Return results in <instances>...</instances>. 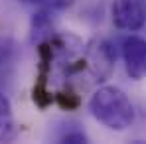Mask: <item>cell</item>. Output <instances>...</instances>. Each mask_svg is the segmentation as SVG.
<instances>
[{
  "label": "cell",
  "instance_id": "obj_1",
  "mask_svg": "<svg viewBox=\"0 0 146 144\" xmlns=\"http://www.w3.org/2000/svg\"><path fill=\"white\" fill-rule=\"evenodd\" d=\"M89 111L109 130L122 132L134 122V105L128 95L115 87L103 85L89 99Z\"/></svg>",
  "mask_w": 146,
  "mask_h": 144
},
{
  "label": "cell",
  "instance_id": "obj_2",
  "mask_svg": "<svg viewBox=\"0 0 146 144\" xmlns=\"http://www.w3.org/2000/svg\"><path fill=\"white\" fill-rule=\"evenodd\" d=\"M121 55L126 75L134 81L146 77V40L140 36H126L121 42Z\"/></svg>",
  "mask_w": 146,
  "mask_h": 144
},
{
  "label": "cell",
  "instance_id": "obj_3",
  "mask_svg": "<svg viewBox=\"0 0 146 144\" xmlns=\"http://www.w3.org/2000/svg\"><path fill=\"white\" fill-rule=\"evenodd\" d=\"M113 24L124 32H136L146 22V8L140 0H113Z\"/></svg>",
  "mask_w": 146,
  "mask_h": 144
},
{
  "label": "cell",
  "instance_id": "obj_4",
  "mask_svg": "<svg viewBox=\"0 0 146 144\" xmlns=\"http://www.w3.org/2000/svg\"><path fill=\"white\" fill-rule=\"evenodd\" d=\"M115 59H117V53L109 42H95L85 51L83 67H87L93 73L97 81H105L115 67Z\"/></svg>",
  "mask_w": 146,
  "mask_h": 144
},
{
  "label": "cell",
  "instance_id": "obj_5",
  "mask_svg": "<svg viewBox=\"0 0 146 144\" xmlns=\"http://www.w3.org/2000/svg\"><path fill=\"white\" fill-rule=\"evenodd\" d=\"M53 30H55V18L51 10L40 8L32 16V22H30V42L34 46H40L42 42H46L53 36Z\"/></svg>",
  "mask_w": 146,
  "mask_h": 144
},
{
  "label": "cell",
  "instance_id": "obj_6",
  "mask_svg": "<svg viewBox=\"0 0 146 144\" xmlns=\"http://www.w3.org/2000/svg\"><path fill=\"white\" fill-rule=\"evenodd\" d=\"M16 134H18V126L12 115V103L0 91V142H10Z\"/></svg>",
  "mask_w": 146,
  "mask_h": 144
},
{
  "label": "cell",
  "instance_id": "obj_7",
  "mask_svg": "<svg viewBox=\"0 0 146 144\" xmlns=\"http://www.w3.org/2000/svg\"><path fill=\"white\" fill-rule=\"evenodd\" d=\"M16 53H18V44L12 38H8V36L0 38V71L14 61Z\"/></svg>",
  "mask_w": 146,
  "mask_h": 144
},
{
  "label": "cell",
  "instance_id": "obj_8",
  "mask_svg": "<svg viewBox=\"0 0 146 144\" xmlns=\"http://www.w3.org/2000/svg\"><path fill=\"white\" fill-rule=\"evenodd\" d=\"M57 140L63 142V144H87L89 142L87 134H85L81 128H77V124H71V128H65V130L57 136Z\"/></svg>",
  "mask_w": 146,
  "mask_h": 144
},
{
  "label": "cell",
  "instance_id": "obj_9",
  "mask_svg": "<svg viewBox=\"0 0 146 144\" xmlns=\"http://www.w3.org/2000/svg\"><path fill=\"white\" fill-rule=\"evenodd\" d=\"M53 101L61 107V109H65V111H75V109H79V105H81V97L77 95L75 91H61V93H57V95L53 97Z\"/></svg>",
  "mask_w": 146,
  "mask_h": 144
},
{
  "label": "cell",
  "instance_id": "obj_10",
  "mask_svg": "<svg viewBox=\"0 0 146 144\" xmlns=\"http://www.w3.org/2000/svg\"><path fill=\"white\" fill-rule=\"evenodd\" d=\"M28 6H38V8H49V10H61L67 8L73 0H20Z\"/></svg>",
  "mask_w": 146,
  "mask_h": 144
}]
</instances>
